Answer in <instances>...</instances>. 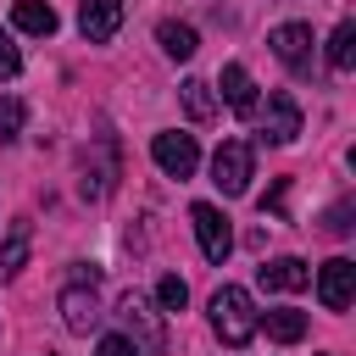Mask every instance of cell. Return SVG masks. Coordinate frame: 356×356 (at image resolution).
I'll return each instance as SVG.
<instances>
[{
	"mask_svg": "<svg viewBox=\"0 0 356 356\" xmlns=\"http://www.w3.org/2000/svg\"><path fill=\"white\" fill-rule=\"evenodd\" d=\"M328 228H334V234H350V206H334V211H328Z\"/></svg>",
	"mask_w": 356,
	"mask_h": 356,
	"instance_id": "23",
	"label": "cell"
},
{
	"mask_svg": "<svg viewBox=\"0 0 356 356\" xmlns=\"http://www.w3.org/2000/svg\"><path fill=\"white\" fill-rule=\"evenodd\" d=\"M317 300H323L328 312H345V306L356 300V261H350V256L323 261V273H317Z\"/></svg>",
	"mask_w": 356,
	"mask_h": 356,
	"instance_id": "6",
	"label": "cell"
},
{
	"mask_svg": "<svg viewBox=\"0 0 356 356\" xmlns=\"http://www.w3.org/2000/svg\"><path fill=\"white\" fill-rule=\"evenodd\" d=\"M117 317L128 323V334H122V339H134V350H139V356H161V345H167V339H161V323H156V312H150V300H145V295H134V289H128V295H122V306H117Z\"/></svg>",
	"mask_w": 356,
	"mask_h": 356,
	"instance_id": "2",
	"label": "cell"
},
{
	"mask_svg": "<svg viewBox=\"0 0 356 356\" xmlns=\"http://www.w3.org/2000/svg\"><path fill=\"white\" fill-rule=\"evenodd\" d=\"M267 44H273V56H278L289 72H306V67H312V28H306V22H278Z\"/></svg>",
	"mask_w": 356,
	"mask_h": 356,
	"instance_id": "8",
	"label": "cell"
},
{
	"mask_svg": "<svg viewBox=\"0 0 356 356\" xmlns=\"http://www.w3.org/2000/svg\"><path fill=\"white\" fill-rule=\"evenodd\" d=\"M22 72V56H17V44H11V33L0 28V83H11Z\"/></svg>",
	"mask_w": 356,
	"mask_h": 356,
	"instance_id": "21",
	"label": "cell"
},
{
	"mask_svg": "<svg viewBox=\"0 0 356 356\" xmlns=\"http://www.w3.org/2000/svg\"><path fill=\"white\" fill-rule=\"evenodd\" d=\"M312 284V267L300 261V256H273L267 267H261V289H306Z\"/></svg>",
	"mask_w": 356,
	"mask_h": 356,
	"instance_id": "11",
	"label": "cell"
},
{
	"mask_svg": "<svg viewBox=\"0 0 356 356\" xmlns=\"http://www.w3.org/2000/svg\"><path fill=\"white\" fill-rule=\"evenodd\" d=\"M256 328H267V339H278V345H295V339L306 334V312H295V306H278V312L256 317Z\"/></svg>",
	"mask_w": 356,
	"mask_h": 356,
	"instance_id": "14",
	"label": "cell"
},
{
	"mask_svg": "<svg viewBox=\"0 0 356 356\" xmlns=\"http://www.w3.org/2000/svg\"><path fill=\"white\" fill-rule=\"evenodd\" d=\"M100 317H106V312H100V295H95V289H83V284H67V289H61V323H67L72 334H95Z\"/></svg>",
	"mask_w": 356,
	"mask_h": 356,
	"instance_id": "9",
	"label": "cell"
},
{
	"mask_svg": "<svg viewBox=\"0 0 356 356\" xmlns=\"http://www.w3.org/2000/svg\"><path fill=\"white\" fill-rule=\"evenodd\" d=\"M328 67L334 72H350L356 67V22H339L334 39H328Z\"/></svg>",
	"mask_w": 356,
	"mask_h": 356,
	"instance_id": "18",
	"label": "cell"
},
{
	"mask_svg": "<svg viewBox=\"0 0 356 356\" xmlns=\"http://www.w3.org/2000/svg\"><path fill=\"white\" fill-rule=\"evenodd\" d=\"M156 39H161V50H167L172 61H189V56L200 50V39H195V28H189V22H161V28H156Z\"/></svg>",
	"mask_w": 356,
	"mask_h": 356,
	"instance_id": "15",
	"label": "cell"
},
{
	"mask_svg": "<svg viewBox=\"0 0 356 356\" xmlns=\"http://www.w3.org/2000/svg\"><path fill=\"white\" fill-rule=\"evenodd\" d=\"M117 28H122V0H78V33L89 44L117 39Z\"/></svg>",
	"mask_w": 356,
	"mask_h": 356,
	"instance_id": "7",
	"label": "cell"
},
{
	"mask_svg": "<svg viewBox=\"0 0 356 356\" xmlns=\"http://www.w3.org/2000/svg\"><path fill=\"white\" fill-rule=\"evenodd\" d=\"M28 239H33V228H28V222H11V234H6V245H0V273H6V278L22 273V261H28Z\"/></svg>",
	"mask_w": 356,
	"mask_h": 356,
	"instance_id": "17",
	"label": "cell"
},
{
	"mask_svg": "<svg viewBox=\"0 0 356 356\" xmlns=\"http://www.w3.org/2000/svg\"><path fill=\"white\" fill-rule=\"evenodd\" d=\"M11 22L22 33H33V39H44V33H56V6L50 0H17L11 6Z\"/></svg>",
	"mask_w": 356,
	"mask_h": 356,
	"instance_id": "13",
	"label": "cell"
},
{
	"mask_svg": "<svg viewBox=\"0 0 356 356\" xmlns=\"http://www.w3.org/2000/svg\"><path fill=\"white\" fill-rule=\"evenodd\" d=\"M156 306H161V312H184V306H189V284H184L178 273H167V278L156 284Z\"/></svg>",
	"mask_w": 356,
	"mask_h": 356,
	"instance_id": "19",
	"label": "cell"
},
{
	"mask_svg": "<svg viewBox=\"0 0 356 356\" xmlns=\"http://www.w3.org/2000/svg\"><path fill=\"white\" fill-rule=\"evenodd\" d=\"M178 95H184V111H189L195 122H211V117H217V95H211V83H206V78H184V89H178Z\"/></svg>",
	"mask_w": 356,
	"mask_h": 356,
	"instance_id": "16",
	"label": "cell"
},
{
	"mask_svg": "<svg viewBox=\"0 0 356 356\" xmlns=\"http://www.w3.org/2000/svg\"><path fill=\"white\" fill-rule=\"evenodd\" d=\"M17 134H22V100L6 95V100H0V145H11Z\"/></svg>",
	"mask_w": 356,
	"mask_h": 356,
	"instance_id": "20",
	"label": "cell"
},
{
	"mask_svg": "<svg viewBox=\"0 0 356 356\" xmlns=\"http://www.w3.org/2000/svg\"><path fill=\"white\" fill-rule=\"evenodd\" d=\"M189 222H195V239H200V256L206 261H228V250H234V228H228V217L211 206V200H200V206H189Z\"/></svg>",
	"mask_w": 356,
	"mask_h": 356,
	"instance_id": "5",
	"label": "cell"
},
{
	"mask_svg": "<svg viewBox=\"0 0 356 356\" xmlns=\"http://www.w3.org/2000/svg\"><path fill=\"white\" fill-rule=\"evenodd\" d=\"M217 83H222V100H228V106H234L239 117H245V111H256V83H250V72H245L239 61H228Z\"/></svg>",
	"mask_w": 356,
	"mask_h": 356,
	"instance_id": "12",
	"label": "cell"
},
{
	"mask_svg": "<svg viewBox=\"0 0 356 356\" xmlns=\"http://www.w3.org/2000/svg\"><path fill=\"white\" fill-rule=\"evenodd\" d=\"M261 134L273 145H295L300 139V106L289 95H267V111H261Z\"/></svg>",
	"mask_w": 356,
	"mask_h": 356,
	"instance_id": "10",
	"label": "cell"
},
{
	"mask_svg": "<svg viewBox=\"0 0 356 356\" xmlns=\"http://www.w3.org/2000/svg\"><path fill=\"white\" fill-rule=\"evenodd\" d=\"M95 356H139V350H134V339H122V334H106V339L95 345Z\"/></svg>",
	"mask_w": 356,
	"mask_h": 356,
	"instance_id": "22",
	"label": "cell"
},
{
	"mask_svg": "<svg viewBox=\"0 0 356 356\" xmlns=\"http://www.w3.org/2000/svg\"><path fill=\"white\" fill-rule=\"evenodd\" d=\"M250 145L245 139H222L217 145V156H211V184L222 189V195H245L250 189Z\"/></svg>",
	"mask_w": 356,
	"mask_h": 356,
	"instance_id": "4",
	"label": "cell"
},
{
	"mask_svg": "<svg viewBox=\"0 0 356 356\" xmlns=\"http://www.w3.org/2000/svg\"><path fill=\"white\" fill-rule=\"evenodd\" d=\"M256 306H250V295L239 289V284H222L217 295H211V334L228 345V350H239V345H250L256 339Z\"/></svg>",
	"mask_w": 356,
	"mask_h": 356,
	"instance_id": "1",
	"label": "cell"
},
{
	"mask_svg": "<svg viewBox=\"0 0 356 356\" xmlns=\"http://www.w3.org/2000/svg\"><path fill=\"white\" fill-rule=\"evenodd\" d=\"M150 156H156V167H161L167 178H195V167H200V145H195V134H178V128L156 134V139H150Z\"/></svg>",
	"mask_w": 356,
	"mask_h": 356,
	"instance_id": "3",
	"label": "cell"
}]
</instances>
